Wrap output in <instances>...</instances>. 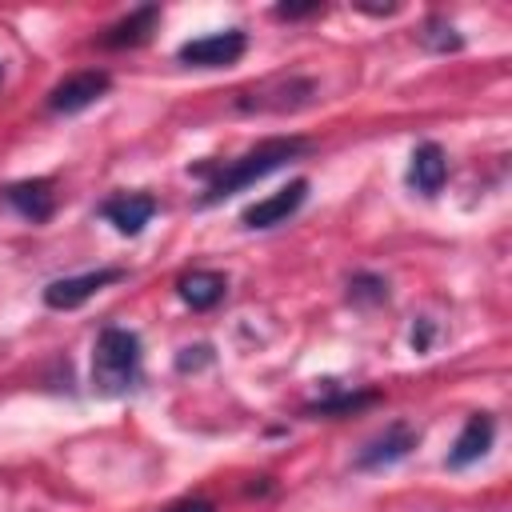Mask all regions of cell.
<instances>
[{
	"label": "cell",
	"instance_id": "19",
	"mask_svg": "<svg viewBox=\"0 0 512 512\" xmlns=\"http://www.w3.org/2000/svg\"><path fill=\"white\" fill-rule=\"evenodd\" d=\"M428 344H432V324H428V320H420V324L412 328V348H416V352H424Z\"/></svg>",
	"mask_w": 512,
	"mask_h": 512
},
{
	"label": "cell",
	"instance_id": "2",
	"mask_svg": "<svg viewBox=\"0 0 512 512\" xmlns=\"http://www.w3.org/2000/svg\"><path fill=\"white\" fill-rule=\"evenodd\" d=\"M140 380V336L128 328H104L92 348V388L100 396H124Z\"/></svg>",
	"mask_w": 512,
	"mask_h": 512
},
{
	"label": "cell",
	"instance_id": "4",
	"mask_svg": "<svg viewBox=\"0 0 512 512\" xmlns=\"http://www.w3.org/2000/svg\"><path fill=\"white\" fill-rule=\"evenodd\" d=\"M116 280H124V268H96V272L64 276V280H52V284L44 288V304L68 312V308H80L84 300H92L100 288H108V284H116Z\"/></svg>",
	"mask_w": 512,
	"mask_h": 512
},
{
	"label": "cell",
	"instance_id": "13",
	"mask_svg": "<svg viewBox=\"0 0 512 512\" xmlns=\"http://www.w3.org/2000/svg\"><path fill=\"white\" fill-rule=\"evenodd\" d=\"M156 20H160V8H156V4H144V8L128 12L124 20H116V24L100 36V44H104V48H136V44L148 40V32L156 28Z\"/></svg>",
	"mask_w": 512,
	"mask_h": 512
},
{
	"label": "cell",
	"instance_id": "12",
	"mask_svg": "<svg viewBox=\"0 0 512 512\" xmlns=\"http://www.w3.org/2000/svg\"><path fill=\"white\" fill-rule=\"evenodd\" d=\"M412 448H416V432H412L408 424H392L384 436H376V440L356 456V468H388V464L404 460Z\"/></svg>",
	"mask_w": 512,
	"mask_h": 512
},
{
	"label": "cell",
	"instance_id": "1",
	"mask_svg": "<svg viewBox=\"0 0 512 512\" xmlns=\"http://www.w3.org/2000/svg\"><path fill=\"white\" fill-rule=\"evenodd\" d=\"M308 148V140H300V136H280V140H264L260 148H252V152H244L240 160H228L212 180H208V188H204V196H200V204H220L224 196H232V192H240V188H248V184H256L260 176H268V172H276L284 160H292L296 152H304Z\"/></svg>",
	"mask_w": 512,
	"mask_h": 512
},
{
	"label": "cell",
	"instance_id": "3",
	"mask_svg": "<svg viewBox=\"0 0 512 512\" xmlns=\"http://www.w3.org/2000/svg\"><path fill=\"white\" fill-rule=\"evenodd\" d=\"M244 52H248V36L240 28H228V32H208V36H196V40L180 44L176 60L192 64V68H228Z\"/></svg>",
	"mask_w": 512,
	"mask_h": 512
},
{
	"label": "cell",
	"instance_id": "11",
	"mask_svg": "<svg viewBox=\"0 0 512 512\" xmlns=\"http://www.w3.org/2000/svg\"><path fill=\"white\" fill-rule=\"evenodd\" d=\"M176 292H180V300H184L188 308L208 312V308H216V304L224 300L228 280H224L220 272H212V268H192V272H184V276L176 280Z\"/></svg>",
	"mask_w": 512,
	"mask_h": 512
},
{
	"label": "cell",
	"instance_id": "18",
	"mask_svg": "<svg viewBox=\"0 0 512 512\" xmlns=\"http://www.w3.org/2000/svg\"><path fill=\"white\" fill-rule=\"evenodd\" d=\"M316 12H324V4H276L280 20H304V16H316Z\"/></svg>",
	"mask_w": 512,
	"mask_h": 512
},
{
	"label": "cell",
	"instance_id": "8",
	"mask_svg": "<svg viewBox=\"0 0 512 512\" xmlns=\"http://www.w3.org/2000/svg\"><path fill=\"white\" fill-rule=\"evenodd\" d=\"M4 200H8V208H16V212H20L24 220H32V224L52 220V212H56L52 180H16V184L4 188Z\"/></svg>",
	"mask_w": 512,
	"mask_h": 512
},
{
	"label": "cell",
	"instance_id": "7",
	"mask_svg": "<svg viewBox=\"0 0 512 512\" xmlns=\"http://www.w3.org/2000/svg\"><path fill=\"white\" fill-rule=\"evenodd\" d=\"M304 196H308V180H292V184L280 188L276 196L248 204L240 220H244V228H272V224H284V220L304 204Z\"/></svg>",
	"mask_w": 512,
	"mask_h": 512
},
{
	"label": "cell",
	"instance_id": "6",
	"mask_svg": "<svg viewBox=\"0 0 512 512\" xmlns=\"http://www.w3.org/2000/svg\"><path fill=\"white\" fill-rule=\"evenodd\" d=\"M156 196H148V192H120V196H112V200H104V208H100V216L120 232V236H136V232H144V224L156 216Z\"/></svg>",
	"mask_w": 512,
	"mask_h": 512
},
{
	"label": "cell",
	"instance_id": "20",
	"mask_svg": "<svg viewBox=\"0 0 512 512\" xmlns=\"http://www.w3.org/2000/svg\"><path fill=\"white\" fill-rule=\"evenodd\" d=\"M164 512H216V504L212 500H180V504H172Z\"/></svg>",
	"mask_w": 512,
	"mask_h": 512
},
{
	"label": "cell",
	"instance_id": "21",
	"mask_svg": "<svg viewBox=\"0 0 512 512\" xmlns=\"http://www.w3.org/2000/svg\"><path fill=\"white\" fill-rule=\"evenodd\" d=\"M0 80H4V68H0Z\"/></svg>",
	"mask_w": 512,
	"mask_h": 512
},
{
	"label": "cell",
	"instance_id": "15",
	"mask_svg": "<svg viewBox=\"0 0 512 512\" xmlns=\"http://www.w3.org/2000/svg\"><path fill=\"white\" fill-rule=\"evenodd\" d=\"M348 296H352L356 304H380V300H388V284H384V276L360 272V276L348 280Z\"/></svg>",
	"mask_w": 512,
	"mask_h": 512
},
{
	"label": "cell",
	"instance_id": "9",
	"mask_svg": "<svg viewBox=\"0 0 512 512\" xmlns=\"http://www.w3.org/2000/svg\"><path fill=\"white\" fill-rule=\"evenodd\" d=\"M444 180H448V156H444V148H440L436 140L416 144L412 164H408V184H412L420 196H436V192L444 188Z\"/></svg>",
	"mask_w": 512,
	"mask_h": 512
},
{
	"label": "cell",
	"instance_id": "16",
	"mask_svg": "<svg viewBox=\"0 0 512 512\" xmlns=\"http://www.w3.org/2000/svg\"><path fill=\"white\" fill-rule=\"evenodd\" d=\"M420 40H424L432 52H456V48H464V36H460L452 24H444V20H428V28L420 32Z\"/></svg>",
	"mask_w": 512,
	"mask_h": 512
},
{
	"label": "cell",
	"instance_id": "5",
	"mask_svg": "<svg viewBox=\"0 0 512 512\" xmlns=\"http://www.w3.org/2000/svg\"><path fill=\"white\" fill-rule=\"evenodd\" d=\"M108 88H112V76H108V72H76V76L60 80V84L48 92V108H52V112H80V108L96 104Z\"/></svg>",
	"mask_w": 512,
	"mask_h": 512
},
{
	"label": "cell",
	"instance_id": "14",
	"mask_svg": "<svg viewBox=\"0 0 512 512\" xmlns=\"http://www.w3.org/2000/svg\"><path fill=\"white\" fill-rule=\"evenodd\" d=\"M380 392H336L328 400H316L304 408V416H348V412H360L368 404H376Z\"/></svg>",
	"mask_w": 512,
	"mask_h": 512
},
{
	"label": "cell",
	"instance_id": "10",
	"mask_svg": "<svg viewBox=\"0 0 512 512\" xmlns=\"http://www.w3.org/2000/svg\"><path fill=\"white\" fill-rule=\"evenodd\" d=\"M492 436H496V420H492L488 412L468 416V424L460 428V436H456V444H452V452H448V468H468V464H476V460L492 448Z\"/></svg>",
	"mask_w": 512,
	"mask_h": 512
},
{
	"label": "cell",
	"instance_id": "17",
	"mask_svg": "<svg viewBox=\"0 0 512 512\" xmlns=\"http://www.w3.org/2000/svg\"><path fill=\"white\" fill-rule=\"evenodd\" d=\"M208 360H212V348H208V344H196V348H184V352L176 356V368L188 372V368H200V364H208Z\"/></svg>",
	"mask_w": 512,
	"mask_h": 512
}]
</instances>
